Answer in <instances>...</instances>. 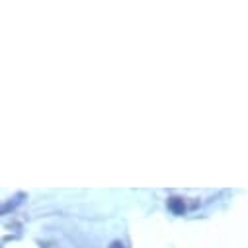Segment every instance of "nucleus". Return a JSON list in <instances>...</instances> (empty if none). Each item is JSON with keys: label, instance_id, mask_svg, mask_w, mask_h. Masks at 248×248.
Listing matches in <instances>:
<instances>
[]
</instances>
